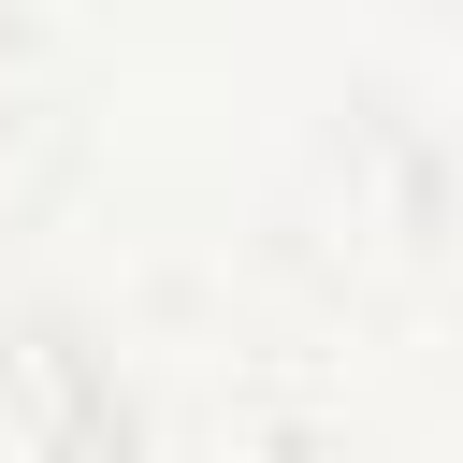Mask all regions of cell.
<instances>
[{
  "mask_svg": "<svg viewBox=\"0 0 463 463\" xmlns=\"http://www.w3.org/2000/svg\"><path fill=\"white\" fill-rule=\"evenodd\" d=\"M130 391L101 376V347L43 304H0V463H116Z\"/></svg>",
  "mask_w": 463,
  "mask_h": 463,
  "instance_id": "cell-1",
  "label": "cell"
},
{
  "mask_svg": "<svg viewBox=\"0 0 463 463\" xmlns=\"http://www.w3.org/2000/svg\"><path fill=\"white\" fill-rule=\"evenodd\" d=\"M116 463H333L304 420H275L260 391L232 405H188V420H116Z\"/></svg>",
  "mask_w": 463,
  "mask_h": 463,
  "instance_id": "cell-2",
  "label": "cell"
},
{
  "mask_svg": "<svg viewBox=\"0 0 463 463\" xmlns=\"http://www.w3.org/2000/svg\"><path fill=\"white\" fill-rule=\"evenodd\" d=\"M58 159H72V116H58V87H43L29 29H0V232H29V217H43Z\"/></svg>",
  "mask_w": 463,
  "mask_h": 463,
  "instance_id": "cell-3",
  "label": "cell"
}]
</instances>
